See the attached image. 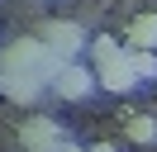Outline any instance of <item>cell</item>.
Here are the masks:
<instances>
[{
  "mask_svg": "<svg viewBox=\"0 0 157 152\" xmlns=\"http://www.w3.org/2000/svg\"><path fill=\"white\" fill-rule=\"evenodd\" d=\"M86 152H114V147H109V142H95V147H86Z\"/></svg>",
  "mask_w": 157,
  "mask_h": 152,
  "instance_id": "obj_11",
  "label": "cell"
},
{
  "mask_svg": "<svg viewBox=\"0 0 157 152\" xmlns=\"http://www.w3.org/2000/svg\"><path fill=\"white\" fill-rule=\"evenodd\" d=\"M124 133H128V142H157V119L128 114V119H124Z\"/></svg>",
  "mask_w": 157,
  "mask_h": 152,
  "instance_id": "obj_7",
  "label": "cell"
},
{
  "mask_svg": "<svg viewBox=\"0 0 157 152\" xmlns=\"http://www.w3.org/2000/svg\"><path fill=\"white\" fill-rule=\"evenodd\" d=\"M95 86H105V90H114V95L133 90L138 71H133V62H128V52H119V57H109L105 66H95Z\"/></svg>",
  "mask_w": 157,
  "mask_h": 152,
  "instance_id": "obj_2",
  "label": "cell"
},
{
  "mask_svg": "<svg viewBox=\"0 0 157 152\" xmlns=\"http://www.w3.org/2000/svg\"><path fill=\"white\" fill-rule=\"evenodd\" d=\"M119 52H124V48H119V43H114V38H95V43H90V57H95V62H100V66H105V62H109V57H119Z\"/></svg>",
  "mask_w": 157,
  "mask_h": 152,
  "instance_id": "obj_9",
  "label": "cell"
},
{
  "mask_svg": "<svg viewBox=\"0 0 157 152\" xmlns=\"http://www.w3.org/2000/svg\"><path fill=\"white\" fill-rule=\"evenodd\" d=\"M90 86H95V71H90V66H76V62H71L67 71L57 76V86H52V90H57L62 100H86V95H90Z\"/></svg>",
  "mask_w": 157,
  "mask_h": 152,
  "instance_id": "obj_6",
  "label": "cell"
},
{
  "mask_svg": "<svg viewBox=\"0 0 157 152\" xmlns=\"http://www.w3.org/2000/svg\"><path fill=\"white\" fill-rule=\"evenodd\" d=\"M124 48H128V52H152V48H157V14H133V19H128Z\"/></svg>",
  "mask_w": 157,
  "mask_h": 152,
  "instance_id": "obj_5",
  "label": "cell"
},
{
  "mask_svg": "<svg viewBox=\"0 0 157 152\" xmlns=\"http://www.w3.org/2000/svg\"><path fill=\"white\" fill-rule=\"evenodd\" d=\"M124 52H128V48H124ZM128 62H133L138 81H147V76H157V57H152V52H128Z\"/></svg>",
  "mask_w": 157,
  "mask_h": 152,
  "instance_id": "obj_8",
  "label": "cell"
},
{
  "mask_svg": "<svg viewBox=\"0 0 157 152\" xmlns=\"http://www.w3.org/2000/svg\"><path fill=\"white\" fill-rule=\"evenodd\" d=\"M57 142H62V128L48 119V114H33V119L19 128V147L24 152H33V147H57Z\"/></svg>",
  "mask_w": 157,
  "mask_h": 152,
  "instance_id": "obj_4",
  "label": "cell"
},
{
  "mask_svg": "<svg viewBox=\"0 0 157 152\" xmlns=\"http://www.w3.org/2000/svg\"><path fill=\"white\" fill-rule=\"evenodd\" d=\"M0 95L14 100V104H38L43 81H38V76H29V71H0Z\"/></svg>",
  "mask_w": 157,
  "mask_h": 152,
  "instance_id": "obj_3",
  "label": "cell"
},
{
  "mask_svg": "<svg viewBox=\"0 0 157 152\" xmlns=\"http://www.w3.org/2000/svg\"><path fill=\"white\" fill-rule=\"evenodd\" d=\"M38 38L62 57V62H71V57L86 48V33H81V24H71V19H48V24L38 28Z\"/></svg>",
  "mask_w": 157,
  "mask_h": 152,
  "instance_id": "obj_1",
  "label": "cell"
},
{
  "mask_svg": "<svg viewBox=\"0 0 157 152\" xmlns=\"http://www.w3.org/2000/svg\"><path fill=\"white\" fill-rule=\"evenodd\" d=\"M57 152H86V147H76V142H67V138H62V142H57Z\"/></svg>",
  "mask_w": 157,
  "mask_h": 152,
  "instance_id": "obj_10",
  "label": "cell"
}]
</instances>
